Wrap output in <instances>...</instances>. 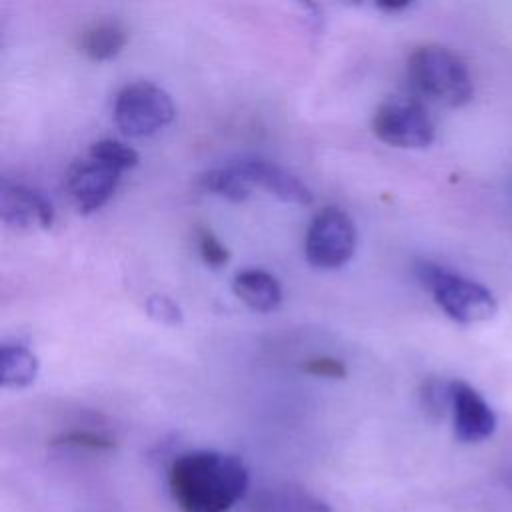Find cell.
I'll return each mask as SVG.
<instances>
[{"label":"cell","mask_w":512,"mask_h":512,"mask_svg":"<svg viewBox=\"0 0 512 512\" xmlns=\"http://www.w3.org/2000/svg\"><path fill=\"white\" fill-rule=\"evenodd\" d=\"M452 420L460 442H482L496 430V414L468 382L452 380Z\"/></svg>","instance_id":"9"},{"label":"cell","mask_w":512,"mask_h":512,"mask_svg":"<svg viewBox=\"0 0 512 512\" xmlns=\"http://www.w3.org/2000/svg\"><path fill=\"white\" fill-rule=\"evenodd\" d=\"M234 166L240 170V174L252 186H258V188L266 190L268 194H272L280 202L308 206L314 200L312 190L298 176H294L292 172H288L280 164L260 160V158H252V160H240Z\"/></svg>","instance_id":"10"},{"label":"cell","mask_w":512,"mask_h":512,"mask_svg":"<svg viewBox=\"0 0 512 512\" xmlns=\"http://www.w3.org/2000/svg\"><path fill=\"white\" fill-rule=\"evenodd\" d=\"M0 218L16 230H46L54 224V208L42 192L4 178L0 184Z\"/></svg>","instance_id":"8"},{"label":"cell","mask_w":512,"mask_h":512,"mask_svg":"<svg viewBox=\"0 0 512 512\" xmlns=\"http://www.w3.org/2000/svg\"><path fill=\"white\" fill-rule=\"evenodd\" d=\"M418 276L428 286L442 312L454 322H484L490 320L498 310V302L486 286L438 264L422 262L418 266Z\"/></svg>","instance_id":"3"},{"label":"cell","mask_w":512,"mask_h":512,"mask_svg":"<svg viewBox=\"0 0 512 512\" xmlns=\"http://www.w3.org/2000/svg\"><path fill=\"white\" fill-rule=\"evenodd\" d=\"M196 240H198V252L210 268H222L230 260L228 248L220 242V238L206 226H200L196 230Z\"/></svg>","instance_id":"18"},{"label":"cell","mask_w":512,"mask_h":512,"mask_svg":"<svg viewBox=\"0 0 512 512\" xmlns=\"http://www.w3.org/2000/svg\"><path fill=\"white\" fill-rule=\"evenodd\" d=\"M256 510L258 512H330V508L322 500L294 488L264 492L256 500Z\"/></svg>","instance_id":"15"},{"label":"cell","mask_w":512,"mask_h":512,"mask_svg":"<svg viewBox=\"0 0 512 512\" xmlns=\"http://www.w3.org/2000/svg\"><path fill=\"white\" fill-rule=\"evenodd\" d=\"M198 184L202 190L226 198L230 202H244L252 194V184L240 174V170L232 164L226 168H212L198 176Z\"/></svg>","instance_id":"14"},{"label":"cell","mask_w":512,"mask_h":512,"mask_svg":"<svg viewBox=\"0 0 512 512\" xmlns=\"http://www.w3.org/2000/svg\"><path fill=\"white\" fill-rule=\"evenodd\" d=\"M144 308H146V314L152 320H156L160 324H166V326H178L184 320V314H182L180 306L164 294L148 296L146 302H144Z\"/></svg>","instance_id":"19"},{"label":"cell","mask_w":512,"mask_h":512,"mask_svg":"<svg viewBox=\"0 0 512 512\" xmlns=\"http://www.w3.org/2000/svg\"><path fill=\"white\" fill-rule=\"evenodd\" d=\"M128 34L116 20H98L84 28L80 34V52L92 62L114 58L126 46Z\"/></svg>","instance_id":"12"},{"label":"cell","mask_w":512,"mask_h":512,"mask_svg":"<svg viewBox=\"0 0 512 512\" xmlns=\"http://www.w3.org/2000/svg\"><path fill=\"white\" fill-rule=\"evenodd\" d=\"M358 232L352 218L336 208H322L310 222L304 238L306 260L320 270H336L352 260Z\"/></svg>","instance_id":"6"},{"label":"cell","mask_w":512,"mask_h":512,"mask_svg":"<svg viewBox=\"0 0 512 512\" xmlns=\"http://www.w3.org/2000/svg\"><path fill=\"white\" fill-rule=\"evenodd\" d=\"M170 94L154 82L138 80L120 88L114 100V120L124 136H152L174 120Z\"/></svg>","instance_id":"4"},{"label":"cell","mask_w":512,"mask_h":512,"mask_svg":"<svg viewBox=\"0 0 512 512\" xmlns=\"http://www.w3.org/2000/svg\"><path fill=\"white\" fill-rule=\"evenodd\" d=\"M88 154L96 156V158H100V160H104V162H108L112 166H116L122 172L134 168L138 164V160H140L138 152L132 146H128V144H124L120 140H114V138L96 140L94 144H90Z\"/></svg>","instance_id":"17"},{"label":"cell","mask_w":512,"mask_h":512,"mask_svg":"<svg viewBox=\"0 0 512 512\" xmlns=\"http://www.w3.org/2000/svg\"><path fill=\"white\" fill-rule=\"evenodd\" d=\"M54 444L62 446H74V448H90V450H110L114 446V440L98 434V432H86V430H74L68 434H62L54 440Z\"/></svg>","instance_id":"20"},{"label":"cell","mask_w":512,"mask_h":512,"mask_svg":"<svg viewBox=\"0 0 512 512\" xmlns=\"http://www.w3.org/2000/svg\"><path fill=\"white\" fill-rule=\"evenodd\" d=\"M38 358L26 346L12 342L0 348V382L4 388H26L38 376Z\"/></svg>","instance_id":"13"},{"label":"cell","mask_w":512,"mask_h":512,"mask_svg":"<svg viewBox=\"0 0 512 512\" xmlns=\"http://www.w3.org/2000/svg\"><path fill=\"white\" fill-rule=\"evenodd\" d=\"M234 294L256 312H272L282 302V286L278 278L262 268L240 270L232 278Z\"/></svg>","instance_id":"11"},{"label":"cell","mask_w":512,"mask_h":512,"mask_svg":"<svg viewBox=\"0 0 512 512\" xmlns=\"http://www.w3.org/2000/svg\"><path fill=\"white\" fill-rule=\"evenodd\" d=\"M122 170L86 154L66 172V192L80 214H92L102 208L118 188Z\"/></svg>","instance_id":"7"},{"label":"cell","mask_w":512,"mask_h":512,"mask_svg":"<svg viewBox=\"0 0 512 512\" xmlns=\"http://www.w3.org/2000/svg\"><path fill=\"white\" fill-rule=\"evenodd\" d=\"M372 132L390 146L426 148L436 136V126L420 98L390 96L374 110Z\"/></svg>","instance_id":"5"},{"label":"cell","mask_w":512,"mask_h":512,"mask_svg":"<svg viewBox=\"0 0 512 512\" xmlns=\"http://www.w3.org/2000/svg\"><path fill=\"white\" fill-rule=\"evenodd\" d=\"M382 12H402L410 6V2H378L376 4Z\"/></svg>","instance_id":"22"},{"label":"cell","mask_w":512,"mask_h":512,"mask_svg":"<svg viewBox=\"0 0 512 512\" xmlns=\"http://www.w3.org/2000/svg\"><path fill=\"white\" fill-rule=\"evenodd\" d=\"M408 80L418 96L446 108H460L474 94L468 64L450 48L424 44L408 58Z\"/></svg>","instance_id":"2"},{"label":"cell","mask_w":512,"mask_h":512,"mask_svg":"<svg viewBox=\"0 0 512 512\" xmlns=\"http://www.w3.org/2000/svg\"><path fill=\"white\" fill-rule=\"evenodd\" d=\"M302 372L318 376V378H332L342 380L348 374V368L342 360L334 356H314L302 364Z\"/></svg>","instance_id":"21"},{"label":"cell","mask_w":512,"mask_h":512,"mask_svg":"<svg viewBox=\"0 0 512 512\" xmlns=\"http://www.w3.org/2000/svg\"><path fill=\"white\" fill-rule=\"evenodd\" d=\"M168 486L182 512H228L248 490V470L232 454L196 450L172 462Z\"/></svg>","instance_id":"1"},{"label":"cell","mask_w":512,"mask_h":512,"mask_svg":"<svg viewBox=\"0 0 512 512\" xmlns=\"http://www.w3.org/2000/svg\"><path fill=\"white\" fill-rule=\"evenodd\" d=\"M420 402L428 416L442 418L452 406V382L430 376L420 386Z\"/></svg>","instance_id":"16"}]
</instances>
